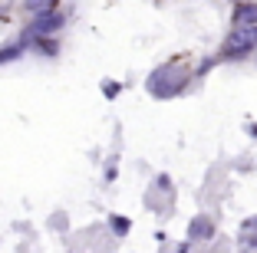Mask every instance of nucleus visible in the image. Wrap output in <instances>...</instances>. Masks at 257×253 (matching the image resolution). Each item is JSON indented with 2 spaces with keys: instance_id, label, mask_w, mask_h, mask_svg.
<instances>
[{
  "instance_id": "f257e3e1",
  "label": "nucleus",
  "mask_w": 257,
  "mask_h": 253,
  "mask_svg": "<svg viewBox=\"0 0 257 253\" xmlns=\"http://www.w3.org/2000/svg\"><path fill=\"white\" fill-rule=\"evenodd\" d=\"M188 86V69L182 63H168V66H159L149 76V92L159 99H172Z\"/></svg>"
},
{
  "instance_id": "20e7f679",
  "label": "nucleus",
  "mask_w": 257,
  "mask_h": 253,
  "mask_svg": "<svg viewBox=\"0 0 257 253\" xmlns=\"http://www.w3.org/2000/svg\"><path fill=\"white\" fill-rule=\"evenodd\" d=\"M234 27H257V4H237Z\"/></svg>"
},
{
  "instance_id": "0eeeda50",
  "label": "nucleus",
  "mask_w": 257,
  "mask_h": 253,
  "mask_svg": "<svg viewBox=\"0 0 257 253\" xmlns=\"http://www.w3.org/2000/svg\"><path fill=\"white\" fill-rule=\"evenodd\" d=\"M14 56H20V46H14V50H0V63H4V60H14Z\"/></svg>"
},
{
  "instance_id": "423d86ee",
  "label": "nucleus",
  "mask_w": 257,
  "mask_h": 253,
  "mask_svg": "<svg viewBox=\"0 0 257 253\" xmlns=\"http://www.w3.org/2000/svg\"><path fill=\"white\" fill-rule=\"evenodd\" d=\"M27 7H30L33 14H43V10L50 7V0H27Z\"/></svg>"
},
{
  "instance_id": "f03ea898",
  "label": "nucleus",
  "mask_w": 257,
  "mask_h": 253,
  "mask_svg": "<svg viewBox=\"0 0 257 253\" xmlns=\"http://www.w3.org/2000/svg\"><path fill=\"white\" fill-rule=\"evenodd\" d=\"M254 46H257V27H234V30L227 33L221 53H224L227 60H241V56H247Z\"/></svg>"
},
{
  "instance_id": "6e6552de",
  "label": "nucleus",
  "mask_w": 257,
  "mask_h": 253,
  "mask_svg": "<svg viewBox=\"0 0 257 253\" xmlns=\"http://www.w3.org/2000/svg\"><path fill=\"white\" fill-rule=\"evenodd\" d=\"M4 14H7V10H4V7H0V17H4Z\"/></svg>"
},
{
  "instance_id": "39448f33",
  "label": "nucleus",
  "mask_w": 257,
  "mask_h": 253,
  "mask_svg": "<svg viewBox=\"0 0 257 253\" xmlns=\"http://www.w3.org/2000/svg\"><path fill=\"white\" fill-rule=\"evenodd\" d=\"M60 27H63V17H56V14H40L37 20H33L30 30L33 33H50V30H60Z\"/></svg>"
},
{
  "instance_id": "7ed1b4c3",
  "label": "nucleus",
  "mask_w": 257,
  "mask_h": 253,
  "mask_svg": "<svg viewBox=\"0 0 257 253\" xmlns=\"http://www.w3.org/2000/svg\"><path fill=\"white\" fill-rule=\"evenodd\" d=\"M214 233V220L211 217H195V220L188 223V237L191 240H208Z\"/></svg>"
}]
</instances>
